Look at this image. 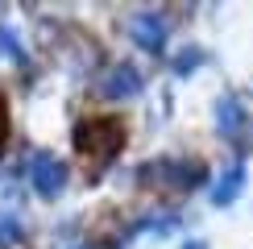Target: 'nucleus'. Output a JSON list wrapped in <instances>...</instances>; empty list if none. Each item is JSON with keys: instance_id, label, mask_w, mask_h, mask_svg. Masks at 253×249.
Here are the masks:
<instances>
[{"instance_id": "f257e3e1", "label": "nucleus", "mask_w": 253, "mask_h": 249, "mask_svg": "<svg viewBox=\"0 0 253 249\" xmlns=\"http://www.w3.org/2000/svg\"><path fill=\"white\" fill-rule=\"evenodd\" d=\"M75 150L87 158L91 170H104L125 150V121L121 117H83L75 124Z\"/></svg>"}, {"instance_id": "f03ea898", "label": "nucleus", "mask_w": 253, "mask_h": 249, "mask_svg": "<svg viewBox=\"0 0 253 249\" xmlns=\"http://www.w3.org/2000/svg\"><path fill=\"white\" fill-rule=\"evenodd\" d=\"M204 162H191V158H162V162H150L141 166V179H154L150 187H178V191H191V187L204 183Z\"/></svg>"}, {"instance_id": "7ed1b4c3", "label": "nucleus", "mask_w": 253, "mask_h": 249, "mask_svg": "<svg viewBox=\"0 0 253 249\" xmlns=\"http://www.w3.org/2000/svg\"><path fill=\"white\" fill-rule=\"evenodd\" d=\"M25 179L34 183V191L42 200H54V195H62V187H67V166H62L54 154L34 150L25 158Z\"/></svg>"}, {"instance_id": "20e7f679", "label": "nucleus", "mask_w": 253, "mask_h": 249, "mask_svg": "<svg viewBox=\"0 0 253 249\" xmlns=\"http://www.w3.org/2000/svg\"><path fill=\"white\" fill-rule=\"evenodd\" d=\"M129 38H133L141 50L158 54L162 42H166V21H162V13H137V17L129 21Z\"/></svg>"}, {"instance_id": "39448f33", "label": "nucleus", "mask_w": 253, "mask_h": 249, "mask_svg": "<svg viewBox=\"0 0 253 249\" xmlns=\"http://www.w3.org/2000/svg\"><path fill=\"white\" fill-rule=\"evenodd\" d=\"M100 91L104 96H112V100H121V96H137V91H141V79H137V71L133 67H112L108 75L100 79Z\"/></svg>"}, {"instance_id": "423d86ee", "label": "nucleus", "mask_w": 253, "mask_h": 249, "mask_svg": "<svg viewBox=\"0 0 253 249\" xmlns=\"http://www.w3.org/2000/svg\"><path fill=\"white\" fill-rule=\"evenodd\" d=\"M241 187H245V162H233V166H228V174L212 187V204H216V208L233 204L237 195H241Z\"/></svg>"}, {"instance_id": "0eeeda50", "label": "nucleus", "mask_w": 253, "mask_h": 249, "mask_svg": "<svg viewBox=\"0 0 253 249\" xmlns=\"http://www.w3.org/2000/svg\"><path fill=\"white\" fill-rule=\"evenodd\" d=\"M216 112H220V129H224L228 137H233V133L241 129V124H245V117H241V104H237V96H224Z\"/></svg>"}, {"instance_id": "6e6552de", "label": "nucleus", "mask_w": 253, "mask_h": 249, "mask_svg": "<svg viewBox=\"0 0 253 249\" xmlns=\"http://www.w3.org/2000/svg\"><path fill=\"white\" fill-rule=\"evenodd\" d=\"M21 241H25V224H21L13 212H0V245L13 249V245H21Z\"/></svg>"}, {"instance_id": "1a4fd4ad", "label": "nucleus", "mask_w": 253, "mask_h": 249, "mask_svg": "<svg viewBox=\"0 0 253 249\" xmlns=\"http://www.w3.org/2000/svg\"><path fill=\"white\" fill-rule=\"evenodd\" d=\"M8 145V108H4V96H0V154Z\"/></svg>"}, {"instance_id": "9d476101", "label": "nucleus", "mask_w": 253, "mask_h": 249, "mask_svg": "<svg viewBox=\"0 0 253 249\" xmlns=\"http://www.w3.org/2000/svg\"><path fill=\"white\" fill-rule=\"evenodd\" d=\"M0 42H4V50H8V54H13V58H21V54H25V50L17 46V38H13V29H0Z\"/></svg>"}, {"instance_id": "9b49d317", "label": "nucleus", "mask_w": 253, "mask_h": 249, "mask_svg": "<svg viewBox=\"0 0 253 249\" xmlns=\"http://www.w3.org/2000/svg\"><path fill=\"white\" fill-rule=\"evenodd\" d=\"M199 62H204V54H183L174 62V71H191V67H199Z\"/></svg>"}, {"instance_id": "f8f14e48", "label": "nucleus", "mask_w": 253, "mask_h": 249, "mask_svg": "<svg viewBox=\"0 0 253 249\" xmlns=\"http://www.w3.org/2000/svg\"><path fill=\"white\" fill-rule=\"evenodd\" d=\"M187 249H208V245H204V241H191V245H187Z\"/></svg>"}]
</instances>
